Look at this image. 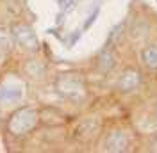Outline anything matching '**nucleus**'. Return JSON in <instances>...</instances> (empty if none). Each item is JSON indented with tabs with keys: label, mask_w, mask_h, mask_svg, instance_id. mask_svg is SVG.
<instances>
[{
	"label": "nucleus",
	"mask_w": 157,
	"mask_h": 153,
	"mask_svg": "<svg viewBox=\"0 0 157 153\" xmlns=\"http://www.w3.org/2000/svg\"><path fill=\"white\" fill-rule=\"evenodd\" d=\"M54 89L61 98L71 100V102H82L88 91H86V80L77 71H64L57 75L54 82Z\"/></svg>",
	"instance_id": "nucleus-1"
},
{
	"label": "nucleus",
	"mask_w": 157,
	"mask_h": 153,
	"mask_svg": "<svg viewBox=\"0 0 157 153\" xmlns=\"http://www.w3.org/2000/svg\"><path fill=\"white\" fill-rule=\"evenodd\" d=\"M38 119H39V114L36 109H32V107H21L18 110H14L11 114V118L7 119V130L14 137L25 135L38 125Z\"/></svg>",
	"instance_id": "nucleus-2"
},
{
	"label": "nucleus",
	"mask_w": 157,
	"mask_h": 153,
	"mask_svg": "<svg viewBox=\"0 0 157 153\" xmlns=\"http://www.w3.org/2000/svg\"><path fill=\"white\" fill-rule=\"evenodd\" d=\"M11 38L18 43L20 47H23L25 50L36 52L39 48V41L34 34V30L27 23H14L11 27Z\"/></svg>",
	"instance_id": "nucleus-3"
},
{
	"label": "nucleus",
	"mask_w": 157,
	"mask_h": 153,
	"mask_svg": "<svg viewBox=\"0 0 157 153\" xmlns=\"http://www.w3.org/2000/svg\"><path fill=\"white\" fill-rule=\"evenodd\" d=\"M141 82H143L141 71L136 69V68H127V69L120 75L116 86L121 93H132V91H136L137 87L141 86Z\"/></svg>",
	"instance_id": "nucleus-4"
},
{
	"label": "nucleus",
	"mask_w": 157,
	"mask_h": 153,
	"mask_svg": "<svg viewBox=\"0 0 157 153\" xmlns=\"http://www.w3.org/2000/svg\"><path fill=\"white\" fill-rule=\"evenodd\" d=\"M104 150L111 153H123L128 150V137L121 130H114L105 137L104 141Z\"/></svg>",
	"instance_id": "nucleus-5"
},
{
	"label": "nucleus",
	"mask_w": 157,
	"mask_h": 153,
	"mask_svg": "<svg viewBox=\"0 0 157 153\" xmlns=\"http://www.w3.org/2000/svg\"><path fill=\"white\" fill-rule=\"evenodd\" d=\"M116 66V55L113 52L111 47H104L100 50V54L97 55V61H95V69L102 75H107L113 68Z\"/></svg>",
	"instance_id": "nucleus-6"
},
{
	"label": "nucleus",
	"mask_w": 157,
	"mask_h": 153,
	"mask_svg": "<svg viewBox=\"0 0 157 153\" xmlns=\"http://www.w3.org/2000/svg\"><path fill=\"white\" fill-rule=\"evenodd\" d=\"M23 89L20 86H4L0 89V105H13L21 100Z\"/></svg>",
	"instance_id": "nucleus-7"
},
{
	"label": "nucleus",
	"mask_w": 157,
	"mask_h": 153,
	"mask_svg": "<svg viewBox=\"0 0 157 153\" xmlns=\"http://www.w3.org/2000/svg\"><path fill=\"white\" fill-rule=\"evenodd\" d=\"M141 61L148 69H157V45H148L141 52Z\"/></svg>",
	"instance_id": "nucleus-8"
},
{
	"label": "nucleus",
	"mask_w": 157,
	"mask_h": 153,
	"mask_svg": "<svg viewBox=\"0 0 157 153\" xmlns=\"http://www.w3.org/2000/svg\"><path fill=\"white\" fill-rule=\"evenodd\" d=\"M11 48H13V38L9 36V32L4 29H0V62H4L6 57L9 55Z\"/></svg>",
	"instance_id": "nucleus-9"
},
{
	"label": "nucleus",
	"mask_w": 157,
	"mask_h": 153,
	"mask_svg": "<svg viewBox=\"0 0 157 153\" xmlns=\"http://www.w3.org/2000/svg\"><path fill=\"white\" fill-rule=\"evenodd\" d=\"M121 30H123V23H120V25H116L114 29L111 30V34H109V38H107V45L105 47H111L113 48V45H116L118 41V36H121Z\"/></svg>",
	"instance_id": "nucleus-10"
},
{
	"label": "nucleus",
	"mask_w": 157,
	"mask_h": 153,
	"mask_svg": "<svg viewBox=\"0 0 157 153\" xmlns=\"http://www.w3.org/2000/svg\"><path fill=\"white\" fill-rule=\"evenodd\" d=\"M25 69H27V71H29L30 75L34 76H39L41 75V73H43V66H41V64H39L38 61H29V62H27V68H25Z\"/></svg>",
	"instance_id": "nucleus-11"
},
{
	"label": "nucleus",
	"mask_w": 157,
	"mask_h": 153,
	"mask_svg": "<svg viewBox=\"0 0 157 153\" xmlns=\"http://www.w3.org/2000/svg\"><path fill=\"white\" fill-rule=\"evenodd\" d=\"M78 2H80V0H59V6H61L63 11H71Z\"/></svg>",
	"instance_id": "nucleus-12"
},
{
	"label": "nucleus",
	"mask_w": 157,
	"mask_h": 153,
	"mask_svg": "<svg viewBox=\"0 0 157 153\" xmlns=\"http://www.w3.org/2000/svg\"><path fill=\"white\" fill-rule=\"evenodd\" d=\"M152 151H155V153H157V137L154 139V143H152Z\"/></svg>",
	"instance_id": "nucleus-13"
},
{
	"label": "nucleus",
	"mask_w": 157,
	"mask_h": 153,
	"mask_svg": "<svg viewBox=\"0 0 157 153\" xmlns=\"http://www.w3.org/2000/svg\"><path fill=\"white\" fill-rule=\"evenodd\" d=\"M155 118H157V105H155Z\"/></svg>",
	"instance_id": "nucleus-14"
}]
</instances>
